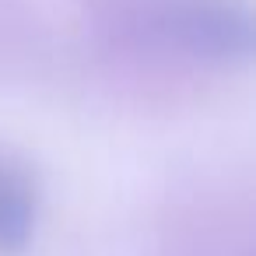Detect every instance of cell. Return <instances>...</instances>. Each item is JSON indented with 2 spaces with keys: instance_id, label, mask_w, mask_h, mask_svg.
I'll return each mask as SVG.
<instances>
[{
  "instance_id": "2",
  "label": "cell",
  "mask_w": 256,
  "mask_h": 256,
  "mask_svg": "<svg viewBox=\"0 0 256 256\" xmlns=\"http://www.w3.org/2000/svg\"><path fill=\"white\" fill-rule=\"evenodd\" d=\"M39 196L25 168L0 162V256L22 252L36 235Z\"/></svg>"
},
{
  "instance_id": "1",
  "label": "cell",
  "mask_w": 256,
  "mask_h": 256,
  "mask_svg": "<svg viewBox=\"0 0 256 256\" xmlns=\"http://www.w3.org/2000/svg\"><path fill=\"white\" fill-rule=\"evenodd\" d=\"M168 28L193 56H204V60H221V64L242 60L249 56V46H252L246 11H238L235 4H221V0L179 4L168 18Z\"/></svg>"
}]
</instances>
